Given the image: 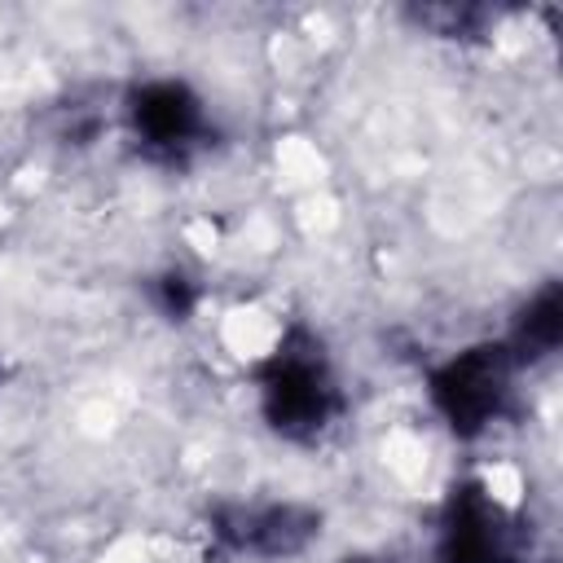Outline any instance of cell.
<instances>
[{
	"instance_id": "6da1fadb",
	"label": "cell",
	"mask_w": 563,
	"mask_h": 563,
	"mask_svg": "<svg viewBox=\"0 0 563 563\" xmlns=\"http://www.w3.org/2000/svg\"><path fill=\"white\" fill-rule=\"evenodd\" d=\"M260 391V418L290 444H317L343 413V387L325 343L308 325H290L268 356L251 369Z\"/></svg>"
},
{
	"instance_id": "7a4b0ae2",
	"label": "cell",
	"mask_w": 563,
	"mask_h": 563,
	"mask_svg": "<svg viewBox=\"0 0 563 563\" xmlns=\"http://www.w3.org/2000/svg\"><path fill=\"white\" fill-rule=\"evenodd\" d=\"M515 369L519 365L501 339L497 343H471V347L449 352L440 365L427 369V396L453 435L475 440L510 409Z\"/></svg>"
},
{
	"instance_id": "3957f363",
	"label": "cell",
	"mask_w": 563,
	"mask_h": 563,
	"mask_svg": "<svg viewBox=\"0 0 563 563\" xmlns=\"http://www.w3.org/2000/svg\"><path fill=\"white\" fill-rule=\"evenodd\" d=\"M123 123L154 163H185L211 141V114L185 79H141L123 97Z\"/></svg>"
},
{
	"instance_id": "277c9868",
	"label": "cell",
	"mask_w": 563,
	"mask_h": 563,
	"mask_svg": "<svg viewBox=\"0 0 563 563\" xmlns=\"http://www.w3.org/2000/svg\"><path fill=\"white\" fill-rule=\"evenodd\" d=\"M431 563H523V523L484 484H453L440 506Z\"/></svg>"
},
{
	"instance_id": "5b68a950",
	"label": "cell",
	"mask_w": 563,
	"mask_h": 563,
	"mask_svg": "<svg viewBox=\"0 0 563 563\" xmlns=\"http://www.w3.org/2000/svg\"><path fill=\"white\" fill-rule=\"evenodd\" d=\"M321 532V515L299 501H229L211 510V537L246 559L303 554Z\"/></svg>"
},
{
	"instance_id": "8992f818",
	"label": "cell",
	"mask_w": 563,
	"mask_h": 563,
	"mask_svg": "<svg viewBox=\"0 0 563 563\" xmlns=\"http://www.w3.org/2000/svg\"><path fill=\"white\" fill-rule=\"evenodd\" d=\"M559 339H563V290H559V282H545L515 312V325L501 343L510 347L515 365H537L559 352Z\"/></svg>"
},
{
	"instance_id": "52a82bcc",
	"label": "cell",
	"mask_w": 563,
	"mask_h": 563,
	"mask_svg": "<svg viewBox=\"0 0 563 563\" xmlns=\"http://www.w3.org/2000/svg\"><path fill=\"white\" fill-rule=\"evenodd\" d=\"M150 295H154V308L167 317V321H189V312L198 308V286L189 273L180 268H167L150 282Z\"/></svg>"
},
{
	"instance_id": "ba28073f",
	"label": "cell",
	"mask_w": 563,
	"mask_h": 563,
	"mask_svg": "<svg viewBox=\"0 0 563 563\" xmlns=\"http://www.w3.org/2000/svg\"><path fill=\"white\" fill-rule=\"evenodd\" d=\"M343 563H391V559H378V554H352V559H343Z\"/></svg>"
}]
</instances>
